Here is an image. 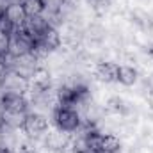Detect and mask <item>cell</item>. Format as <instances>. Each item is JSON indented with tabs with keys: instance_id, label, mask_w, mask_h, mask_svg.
Listing matches in <instances>:
<instances>
[{
	"instance_id": "cell-15",
	"label": "cell",
	"mask_w": 153,
	"mask_h": 153,
	"mask_svg": "<svg viewBox=\"0 0 153 153\" xmlns=\"http://www.w3.org/2000/svg\"><path fill=\"white\" fill-rule=\"evenodd\" d=\"M22 5H23L27 16H38V14H43V11H45L43 0H23Z\"/></svg>"
},
{
	"instance_id": "cell-11",
	"label": "cell",
	"mask_w": 153,
	"mask_h": 153,
	"mask_svg": "<svg viewBox=\"0 0 153 153\" xmlns=\"http://www.w3.org/2000/svg\"><path fill=\"white\" fill-rule=\"evenodd\" d=\"M9 22H13L18 29H22L23 27V23L27 22V13H25V9H23V5L22 4H9L7 5V9H5V14H4Z\"/></svg>"
},
{
	"instance_id": "cell-24",
	"label": "cell",
	"mask_w": 153,
	"mask_h": 153,
	"mask_svg": "<svg viewBox=\"0 0 153 153\" xmlns=\"http://www.w3.org/2000/svg\"><path fill=\"white\" fill-rule=\"evenodd\" d=\"M4 112V103H2V91H0V116Z\"/></svg>"
},
{
	"instance_id": "cell-14",
	"label": "cell",
	"mask_w": 153,
	"mask_h": 153,
	"mask_svg": "<svg viewBox=\"0 0 153 153\" xmlns=\"http://www.w3.org/2000/svg\"><path fill=\"white\" fill-rule=\"evenodd\" d=\"M100 152L121 153V141L114 134H103L100 139Z\"/></svg>"
},
{
	"instance_id": "cell-19",
	"label": "cell",
	"mask_w": 153,
	"mask_h": 153,
	"mask_svg": "<svg viewBox=\"0 0 153 153\" xmlns=\"http://www.w3.org/2000/svg\"><path fill=\"white\" fill-rule=\"evenodd\" d=\"M9 43H11V36L0 32V55H9Z\"/></svg>"
},
{
	"instance_id": "cell-4",
	"label": "cell",
	"mask_w": 153,
	"mask_h": 153,
	"mask_svg": "<svg viewBox=\"0 0 153 153\" xmlns=\"http://www.w3.org/2000/svg\"><path fill=\"white\" fill-rule=\"evenodd\" d=\"M27 137L34 139V141H39L46 135L48 132V117L41 112H27V117H25V123H23V128Z\"/></svg>"
},
{
	"instance_id": "cell-9",
	"label": "cell",
	"mask_w": 153,
	"mask_h": 153,
	"mask_svg": "<svg viewBox=\"0 0 153 153\" xmlns=\"http://www.w3.org/2000/svg\"><path fill=\"white\" fill-rule=\"evenodd\" d=\"M50 27H52V25H50V22H48L43 14H38V16H29L22 29H23L29 36H32L34 39H38L39 36H41V34H45Z\"/></svg>"
},
{
	"instance_id": "cell-1",
	"label": "cell",
	"mask_w": 153,
	"mask_h": 153,
	"mask_svg": "<svg viewBox=\"0 0 153 153\" xmlns=\"http://www.w3.org/2000/svg\"><path fill=\"white\" fill-rule=\"evenodd\" d=\"M52 119H53L55 128L66 134L78 132L82 125V117L78 114V111L73 107H64V105H55V109L52 111Z\"/></svg>"
},
{
	"instance_id": "cell-17",
	"label": "cell",
	"mask_w": 153,
	"mask_h": 153,
	"mask_svg": "<svg viewBox=\"0 0 153 153\" xmlns=\"http://www.w3.org/2000/svg\"><path fill=\"white\" fill-rule=\"evenodd\" d=\"M111 2H112V0H85V4H87L93 11H96V13L105 11V9L111 5Z\"/></svg>"
},
{
	"instance_id": "cell-23",
	"label": "cell",
	"mask_w": 153,
	"mask_h": 153,
	"mask_svg": "<svg viewBox=\"0 0 153 153\" xmlns=\"http://www.w3.org/2000/svg\"><path fill=\"white\" fill-rule=\"evenodd\" d=\"M0 153H14L13 148H9L7 144H0Z\"/></svg>"
},
{
	"instance_id": "cell-21",
	"label": "cell",
	"mask_w": 153,
	"mask_h": 153,
	"mask_svg": "<svg viewBox=\"0 0 153 153\" xmlns=\"http://www.w3.org/2000/svg\"><path fill=\"white\" fill-rule=\"evenodd\" d=\"M7 5H9V0H0V16H4V14H5Z\"/></svg>"
},
{
	"instance_id": "cell-12",
	"label": "cell",
	"mask_w": 153,
	"mask_h": 153,
	"mask_svg": "<svg viewBox=\"0 0 153 153\" xmlns=\"http://www.w3.org/2000/svg\"><path fill=\"white\" fill-rule=\"evenodd\" d=\"M137 80H139V71L135 66H130V64L119 66V70H117V82L119 84L130 87V85L137 84Z\"/></svg>"
},
{
	"instance_id": "cell-3",
	"label": "cell",
	"mask_w": 153,
	"mask_h": 153,
	"mask_svg": "<svg viewBox=\"0 0 153 153\" xmlns=\"http://www.w3.org/2000/svg\"><path fill=\"white\" fill-rule=\"evenodd\" d=\"M39 61L41 59H39L34 52L25 53V55H20V57H11L9 59V70L11 71H16L18 75H22V76H25V78L30 80L34 76V73L38 71V68L41 66Z\"/></svg>"
},
{
	"instance_id": "cell-13",
	"label": "cell",
	"mask_w": 153,
	"mask_h": 153,
	"mask_svg": "<svg viewBox=\"0 0 153 153\" xmlns=\"http://www.w3.org/2000/svg\"><path fill=\"white\" fill-rule=\"evenodd\" d=\"M25 117L27 112H13V111H4L0 116V121L9 126V128H14V130H22L23 128V123H25Z\"/></svg>"
},
{
	"instance_id": "cell-10",
	"label": "cell",
	"mask_w": 153,
	"mask_h": 153,
	"mask_svg": "<svg viewBox=\"0 0 153 153\" xmlns=\"http://www.w3.org/2000/svg\"><path fill=\"white\" fill-rule=\"evenodd\" d=\"M117 70H119V64H116L112 61H100L96 64L94 75L102 82L111 84V82H117Z\"/></svg>"
},
{
	"instance_id": "cell-16",
	"label": "cell",
	"mask_w": 153,
	"mask_h": 153,
	"mask_svg": "<svg viewBox=\"0 0 153 153\" xmlns=\"http://www.w3.org/2000/svg\"><path fill=\"white\" fill-rule=\"evenodd\" d=\"M20 29L13 23V22H9L5 16H0V32H4V34H7V36H13L14 32H18Z\"/></svg>"
},
{
	"instance_id": "cell-2",
	"label": "cell",
	"mask_w": 153,
	"mask_h": 153,
	"mask_svg": "<svg viewBox=\"0 0 153 153\" xmlns=\"http://www.w3.org/2000/svg\"><path fill=\"white\" fill-rule=\"evenodd\" d=\"M61 45H62V38H61V30L55 29V27H50L45 34H41L36 41H34V53L41 57H46L57 50H61Z\"/></svg>"
},
{
	"instance_id": "cell-5",
	"label": "cell",
	"mask_w": 153,
	"mask_h": 153,
	"mask_svg": "<svg viewBox=\"0 0 153 153\" xmlns=\"http://www.w3.org/2000/svg\"><path fill=\"white\" fill-rule=\"evenodd\" d=\"M34 41L36 39L29 36L23 29H20L18 32H14L11 36V43H9V57H20L25 53H30L34 50Z\"/></svg>"
},
{
	"instance_id": "cell-26",
	"label": "cell",
	"mask_w": 153,
	"mask_h": 153,
	"mask_svg": "<svg viewBox=\"0 0 153 153\" xmlns=\"http://www.w3.org/2000/svg\"><path fill=\"white\" fill-rule=\"evenodd\" d=\"M2 76H4V71H0V89H2Z\"/></svg>"
},
{
	"instance_id": "cell-22",
	"label": "cell",
	"mask_w": 153,
	"mask_h": 153,
	"mask_svg": "<svg viewBox=\"0 0 153 153\" xmlns=\"http://www.w3.org/2000/svg\"><path fill=\"white\" fill-rule=\"evenodd\" d=\"M148 105H150V109L153 111V87L148 91Z\"/></svg>"
},
{
	"instance_id": "cell-18",
	"label": "cell",
	"mask_w": 153,
	"mask_h": 153,
	"mask_svg": "<svg viewBox=\"0 0 153 153\" xmlns=\"http://www.w3.org/2000/svg\"><path fill=\"white\" fill-rule=\"evenodd\" d=\"M45 4V11L48 13H59V9L66 4V0H43Z\"/></svg>"
},
{
	"instance_id": "cell-25",
	"label": "cell",
	"mask_w": 153,
	"mask_h": 153,
	"mask_svg": "<svg viewBox=\"0 0 153 153\" xmlns=\"http://www.w3.org/2000/svg\"><path fill=\"white\" fill-rule=\"evenodd\" d=\"M23 0H9V4H22Z\"/></svg>"
},
{
	"instance_id": "cell-6",
	"label": "cell",
	"mask_w": 153,
	"mask_h": 153,
	"mask_svg": "<svg viewBox=\"0 0 153 153\" xmlns=\"http://www.w3.org/2000/svg\"><path fill=\"white\" fill-rule=\"evenodd\" d=\"M30 87V80L25 76L18 75L16 71H5L2 76V89L4 93H16V94H25L29 93Z\"/></svg>"
},
{
	"instance_id": "cell-8",
	"label": "cell",
	"mask_w": 153,
	"mask_h": 153,
	"mask_svg": "<svg viewBox=\"0 0 153 153\" xmlns=\"http://www.w3.org/2000/svg\"><path fill=\"white\" fill-rule=\"evenodd\" d=\"M2 103H4V111H13V112H29L30 107L25 94L4 93V91H2Z\"/></svg>"
},
{
	"instance_id": "cell-7",
	"label": "cell",
	"mask_w": 153,
	"mask_h": 153,
	"mask_svg": "<svg viewBox=\"0 0 153 153\" xmlns=\"http://www.w3.org/2000/svg\"><path fill=\"white\" fill-rule=\"evenodd\" d=\"M45 148L52 153H64V150L70 146V139H68V134L66 132H61V130H52V132H46V135L41 139Z\"/></svg>"
},
{
	"instance_id": "cell-20",
	"label": "cell",
	"mask_w": 153,
	"mask_h": 153,
	"mask_svg": "<svg viewBox=\"0 0 153 153\" xmlns=\"http://www.w3.org/2000/svg\"><path fill=\"white\" fill-rule=\"evenodd\" d=\"M18 153H39V152L34 150V148H30V146H27V144H20L18 146Z\"/></svg>"
}]
</instances>
